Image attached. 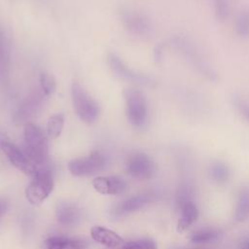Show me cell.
I'll list each match as a JSON object with an SVG mask.
<instances>
[{
    "mask_svg": "<svg viewBox=\"0 0 249 249\" xmlns=\"http://www.w3.org/2000/svg\"><path fill=\"white\" fill-rule=\"evenodd\" d=\"M171 45L198 75L210 83H217L219 81L218 71L192 39L178 34L172 37Z\"/></svg>",
    "mask_w": 249,
    "mask_h": 249,
    "instance_id": "6da1fadb",
    "label": "cell"
},
{
    "mask_svg": "<svg viewBox=\"0 0 249 249\" xmlns=\"http://www.w3.org/2000/svg\"><path fill=\"white\" fill-rule=\"evenodd\" d=\"M24 150L27 158L36 165H42L48 159V140L40 126L33 123L24 124Z\"/></svg>",
    "mask_w": 249,
    "mask_h": 249,
    "instance_id": "7a4b0ae2",
    "label": "cell"
},
{
    "mask_svg": "<svg viewBox=\"0 0 249 249\" xmlns=\"http://www.w3.org/2000/svg\"><path fill=\"white\" fill-rule=\"evenodd\" d=\"M124 97L129 123L135 127H144L149 120V106L144 93L136 89H125Z\"/></svg>",
    "mask_w": 249,
    "mask_h": 249,
    "instance_id": "3957f363",
    "label": "cell"
},
{
    "mask_svg": "<svg viewBox=\"0 0 249 249\" xmlns=\"http://www.w3.org/2000/svg\"><path fill=\"white\" fill-rule=\"evenodd\" d=\"M71 98L74 110L83 122L91 124L97 119L100 112L98 103L78 82L72 83Z\"/></svg>",
    "mask_w": 249,
    "mask_h": 249,
    "instance_id": "277c9868",
    "label": "cell"
},
{
    "mask_svg": "<svg viewBox=\"0 0 249 249\" xmlns=\"http://www.w3.org/2000/svg\"><path fill=\"white\" fill-rule=\"evenodd\" d=\"M53 179L49 169L38 168L36 174L25 189V196L31 204H40L53 190Z\"/></svg>",
    "mask_w": 249,
    "mask_h": 249,
    "instance_id": "5b68a950",
    "label": "cell"
},
{
    "mask_svg": "<svg viewBox=\"0 0 249 249\" xmlns=\"http://www.w3.org/2000/svg\"><path fill=\"white\" fill-rule=\"evenodd\" d=\"M105 165L106 159L104 155L98 151H92L86 157L71 160L68 162V170L74 176L86 177L100 172Z\"/></svg>",
    "mask_w": 249,
    "mask_h": 249,
    "instance_id": "8992f818",
    "label": "cell"
},
{
    "mask_svg": "<svg viewBox=\"0 0 249 249\" xmlns=\"http://www.w3.org/2000/svg\"><path fill=\"white\" fill-rule=\"evenodd\" d=\"M127 173L139 180H147L154 176L156 172V164L154 160L145 153H134L130 155L126 160Z\"/></svg>",
    "mask_w": 249,
    "mask_h": 249,
    "instance_id": "52a82bcc",
    "label": "cell"
},
{
    "mask_svg": "<svg viewBox=\"0 0 249 249\" xmlns=\"http://www.w3.org/2000/svg\"><path fill=\"white\" fill-rule=\"evenodd\" d=\"M1 148L10 162L18 170L25 173L28 176L33 177L37 170L38 166H36L25 155L23 151H21L16 144L9 142V141H3L1 143Z\"/></svg>",
    "mask_w": 249,
    "mask_h": 249,
    "instance_id": "ba28073f",
    "label": "cell"
},
{
    "mask_svg": "<svg viewBox=\"0 0 249 249\" xmlns=\"http://www.w3.org/2000/svg\"><path fill=\"white\" fill-rule=\"evenodd\" d=\"M42 106L43 99L40 93L33 92L29 94L16 111L13 118L14 123L16 124H26L31 123V120L41 111Z\"/></svg>",
    "mask_w": 249,
    "mask_h": 249,
    "instance_id": "9c48e42d",
    "label": "cell"
},
{
    "mask_svg": "<svg viewBox=\"0 0 249 249\" xmlns=\"http://www.w3.org/2000/svg\"><path fill=\"white\" fill-rule=\"evenodd\" d=\"M108 63L112 71L122 79L142 84L145 86H154L156 84V81L152 77L145 74L137 73L128 68L115 53H109Z\"/></svg>",
    "mask_w": 249,
    "mask_h": 249,
    "instance_id": "30bf717a",
    "label": "cell"
},
{
    "mask_svg": "<svg viewBox=\"0 0 249 249\" xmlns=\"http://www.w3.org/2000/svg\"><path fill=\"white\" fill-rule=\"evenodd\" d=\"M94 190L102 195L117 196L126 191L127 185L124 180L118 176H99L93 179Z\"/></svg>",
    "mask_w": 249,
    "mask_h": 249,
    "instance_id": "8fae6325",
    "label": "cell"
},
{
    "mask_svg": "<svg viewBox=\"0 0 249 249\" xmlns=\"http://www.w3.org/2000/svg\"><path fill=\"white\" fill-rule=\"evenodd\" d=\"M154 199L155 194L152 193H145L133 196L116 205L112 210V214L116 217L126 215L128 213L143 208L145 205L151 203Z\"/></svg>",
    "mask_w": 249,
    "mask_h": 249,
    "instance_id": "7c38bea8",
    "label": "cell"
},
{
    "mask_svg": "<svg viewBox=\"0 0 249 249\" xmlns=\"http://www.w3.org/2000/svg\"><path fill=\"white\" fill-rule=\"evenodd\" d=\"M55 215L58 223L64 227L77 225L82 217L81 209L72 202H60L56 206Z\"/></svg>",
    "mask_w": 249,
    "mask_h": 249,
    "instance_id": "4fadbf2b",
    "label": "cell"
},
{
    "mask_svg": "<svg viewBox=\"0 0 249 249\" xmlns=\"http://www.w3.org/2000/svg\"><path fill=\"white\" fill-rule=\"evenodd\" d=\"M90 236L94 241L110 248L119 247L124 244V239L117 232L101 226L92 227L90 229Z\"/></svg>",
    "mask_w": 249,
    "mask_h": 249,
    "instance_id": "5bb4252c",
    "label": "cell"
},
{
    "mask_svg": "<svg viewBox=\"0 0 249 249\" xmlns=\"http://www.w3.org/2000/svg\"><path fill=\"white\" fill-rule=\"evenodd\" d=\"M88 242L81 238L51 236L44 242L45 249H87Z\"/></svg>",
    "mask_w": 249,
    "mask_h": 249,
    "instance_id": "9a60e30c",
    "label": "cell"
},
{
    "mask_svg": "<svg viewBox=\"0 0 249 249\" xmlns=\"http://www.w3.org/2000/svg\"><path fill=\"white\" fill-rule=\"evenodd\" d=\"M180 217L177 222V231H186L198 217V210L193 201H187L180 206Z\"/></svg>",
    "mask_w": 249,
    "mask_h": 249,
    "instance_id": "2e32d148",
    "label": "cell"
},
{
    "mask_svg": "<svg viewBox=\"0 0 249 249\" xmlns=\"http://www.w3.org/2000/svg\"><path fill=\"white\" fill-rule=\"evenodd\" d=\"M124 20L127 28L137 34H147L150 32L152 27L150 20L145 16L137 13L126 14Z\"/></svg>",
    "mask_w": 249,
    "mask_h": 249,
    "instance_id": "e0dca14e",
    "label": "cell"
},
{
    "mask_svg": "<svg viewBox=\"0 0 249 249\" xmlns=\"http://www.w3.org/2000/svg\"><path fill=\"white\" fill-rule=\"evenodd\" d=\"M233 31L241 40L249 39V6L242 8L234 18Z\"/></svg>",
    "mask_w": 249,
    "mask_h": 249,
    "instance_id": "ac0fdd59",
    "label": "cell"
},
{
    "mask_svg": "<svg viewBox=\"0 0 249 249\" xmlns=\"http://www.w3.org/2000/svg\"><path fill=\"white\" fill-rule=\"evenodd\" d=\"M231 104L240 118L249 124V99L240 93L234 92L231 96Z\"/></svg>",
    "mask_w": 249,
    "mask_h": 249,
    "instance_id": "d6986e66",
    "label": "cell"
},
{
    "mask_svg": "<svg viewBox=\"0 0 249 249\" xmlns=\"http://www.w3.org/2000/svg\"><path fill=\"white\" fill-rule=\"evenodd\" d=\"M249 218V190L243 191L236 201L234 209V219L242 222Z\"/></svg>",
    "mask_w": 249,
    "mask_h": 249,
    "instance_id": "ffe728a7",
    "label": "cell"
},
{
    "mask_svg": "<svg viewBox=\"0 0 249 249\" xmlns=\"http://www.w3.org/2000/svg\"><path fill=\"white\" fill-rule=\"evenodd\" d=\"M64 126V115L62 113H57L51 116L47 123V135L50 138H57Z\"/></svg>",
    "mask_w": 249,
    "mask_h": 249,
    "instance_id": "44dd1931",
    "label": "cell"
},
{
    "mask_svg": "<svg viewBox=\"0 0 249 249\" xmlns=\"http://www.w3.org/2000/svg\"><path fill=\"white\" fill-rule=\"evenodd\" d=\"M232 0H212L213 14L219 21H226L231 13Z\"/></svg>",
    "mask_w": 249,
    "mask_h": 249,
    "instance_id": "7402d4cb",
    "label": "cell"
},
{
    "mask_svg": "<svg viewBox=\"0 0 249 249\" xmlns=\"http://www.w3.org/2000/svg\"><path fill=\"white\" fill-rule=\"evenodd\" d=\"M221 232L215 229H203L195 231L191 236V241L196 244L213 242L219 238Z\"/></svg>",
    "mask_w": 249,
    "mask_h": 249,
    "instance_id": "603a6c76",
    "label": "cell"
},
{
    "mask_svg": "<svg viewBox=\"0 0 249 249\" xmlns=\"http://www.w3.org/2000/svg\"><path fill=\"white\" fill-rule=\"evenodd\" d=\"M210 177L217 183H224L229 179L230 169L225 162L214 161L209 167Z\"/></svg>",
    "mask_w": 249,
    "mask_h": 249,
    "instance_id": "cb8c5ba5",
    "label": "cell"
},
{
    "mask_svg": "<svg viewBox=\"0 0 249 249\" xmlns=\"http://www.w3.org/2000/svg\"><path fill=\"white\" fill-rule=\"evenodd\" d=\"M39 83L42 92L46 96H51L53 94L56 89V82L53 75L47 72H43L40 74L39 77Z\"/></svg>",
    "mask_w": 249,
    "mask_h": 249,
    "instance_id": "d4e9b609",
    "label": "cell"
},
{
    "mask_svg": "<svg viewBox=\"0 0 249 249\" xmlns=\"http://www.w3.org/2000/svg\"><path fill=\"white\" fill-rule=\"evenodd\" d=\"M122 249H157V244L151 239H138L125 242Z\"/></svg>",
    "mask_w": 249,
    "mask_h": 249,
    "instance_id": "484cf974",
    "label": "cell"
},
{
    "mask_svg": "<svg viewBox=\"0 0 249 249\" xmlns=\"http://www.w3.org/2000/svg\"><path fill=\"white\" fill-rule=\"evenodd\" d=\"M8 209V202L5 198L0 197V217L7 211Z\"/></svg>",
    "mask_w": 249,
    "mask_h": 249,
    "instance_id": "4316f807",
    "label": "cell"
},
{
    "mask_svg": "<svg viewBox=\"0 0 249 249\" xmlns=\"http://www.w3.org/2000/svg\"><path fill=\"white\" fill-rule=\"evenodd\" d=\"M240 248L241 249H249V238L242 240V242L240 244Z\"/></svg>",
    "mask_w": 249,
    "mask_h": 249,
    "instance_id": "83f0119b",
    "label": "cell"
}]
</instances>
